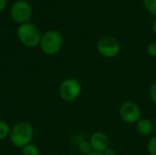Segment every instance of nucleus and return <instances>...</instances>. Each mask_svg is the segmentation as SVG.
Returning a JSON list of instances; mask_svg holds the SVG:
<instances>
[{"label":"nucleus","mask_w":156,"mask_h":155,"mask_svg":"<svg viewBox=\"0 0 156 155\" xmlns=\"http://www.w3.org/2000/svg\"><path fill=\"white\" fill-rule=\"evenodd\" d=\"M88 155H103L102 153H96V152H92L91 153H90V154Z\"/></svg>","instance_id":"aec40b11"},{"label":"nucleus","mask_w":156,"mask_h":155,"mask_svg":"<svg viewBox=\"0 0 156 155\" xmlns=\"http://www.w3.org/2000/svg\"><path fill=\"white\" fill-rule=\"evenodd\" d=\"M32 14L30 5L25 0L16 1L10 9V15L12 19L19 24L27 23Z\"/></svg>","instance_id":"0eeeda50"},{"label":"nucleus","mask_w":156,"mask_h":155,"mask_svg":"<svg viewBox=\"0 0 156 155\" xmlns=\"http://www.w3.org/2000/svg\"><path fill=\"white\" fill-rule=\"evenodd\" d=\"M122 49L120 41L112 36H104L97 42V50L101 56L106 58L117 57Z\"/></svg>","instance_id":"20e7f679"},{"label":"nucleus","mask_w":156,"mask_h":155,"mask_svg":"<svg viewBox=\"0 0 156 155\" xmlns=\"http://www.w3.org/2000/svg\"><path fill=\"white\" fill-rule=\"evenodd\" d=\"M22 155H39V149L38 147L34 144V143H28L27 145H26L25 147L22 148L21 150Z\"/></svg>","instance_id":"9d476101"},{"label":"nucleus","mask_w":156,"mask_h":155,"mask_svg":"<svg viewBox=\"0 0 156 155\" xmlns=\"http://www.w3.org/2000/svg\"><path fill=\"white\" fill-rule=\"evenodd\" d=\"M146 53L152 58H156V42H151L147 45Z\"/></svg>","instance_id":"2eb2a0df"},{"label":"nucleus","mask_w":156,"mask_h":155,"mask_svg":"<svg viewBox=\"0 0 156 155\" xmlns=\"http://www.w3.org/2000/svg\"><path fill=\"white\" fill-rule=\"evenodd\" d=\"M102 154L103 155H117V152H116V150L114 149V148H112V147H109V148H107L103 153H102Z\"/></svg>","instance_id":"f3484780"},{"label":"nucleus","mask_w":156,"mask_h":155,"mask_svg":"<svg viewBox=\"0 0 156 155\" xmlns=\"http://www.w3.org/2000/svg\"><path fill=\"white\" fill-rule=\"evenodd\" d=\"M81 90V84L78 79L68 78L60 83L58 87V94L64 101L70 102L80 97Z\"/></svg>","instance_id":"39448f33"},{"label":"nucleus","mask_w":156,"mask_h":155,"mask_svg":"<svg viewBox=\"0 0 156 155\" xmlns=\"http://www.w3.org/2000/svg\"><path fill=\"white\" fill-rule=\"evenodd\" d=\"M6 5V0H0V11L4 10Z\"/></svg>","instance_id":"a211bd4d"},{"label":"nucleus","mask_w":156,"mask_h":155,"mask_svg":"<svg viewBox=\"0 0 156 155\" xmlns=\"http://www.w3.org/2000/svg\"><path fill=\"white\" fill-rule=\"evenodd\" d=\"M154 128L156 129V118H155V120H154Z\"/></svg>","instance_id":"412c9836"},{"label":"nucleus","mask_w":156,"mask_h":155,"mask_svg":"<svg viewBox=\"0 0 156 155\" xmlns=\"http://www.w3.org/2000/svg\"><path fill=\"white\" fill-rule=\"evenodd\" d=\"M10 129L11 128L9 127L7 122L4 121H0V141H3L9 136Z\"/></svg>","instance_id":"ddd939ff"},{"label":"nucleus","mask_w":156,"mask_h":155,"mask_svg":"<svg viewBox=\"0 0 156 155\" xmlns=\"http://www.w3.org/2000/svg\"><path fill=\"white\" fill-rule=\"evenodd\" d=\"M153 31H154V33L156 35V17L155 19L154 20V23H153Z\"/></svg>","instance_id":"6ab92c4d"},{"label":"nucleus","mask_w":156,"mask_h":155,"mask_svg":"<svg viewBox=\"0 0 156 155\" xmlns=\"http://www.w3.org/2000/svg\"><path fill=\"white\" fill-rule=\"evenodd\" d=\"M149 96L151 100L156 104V80L151 85L149 89Z\"/></svg>","instance_id":"dca6fc26"},{"label":"nucleus","mask_w":156,"mask_h":155,"mask_svg":"<svg viewBox=\"0 0 156 155\" xmlns=\"http://www.w3.org/2000/svg\"><path fill=\"white\" fill-rule=\"evenodd\" d=\"M147 151L150 155H156V135L153 136L147 143Z\"/></svg>","instance_id":"4468645a"},{"label":"nucleus","mask_w":156,"mask_h":155,"mask_svg":"<svg viewBox=\"0 0 156 155\" xmlns=\"http://www.w3.org/2000/svg\"><path fill=\"white\" fill-rule=\"evenodd\" d=\"M19 41L27 48H36L39 46L41 39V33L39 29L32 23L21 24L16 31Z\"/></svg>","instance_id":"f03ea898"},{"label":"nucleus","mask_w":156,"mask_h":155,"mask_svg":"<svg viewBox=\"0 0 156 155\" xmlns=\"http://www.w3.org/2000/svg\"><path fill=\"white\" fill-rule=\"evenodd\" d=\"M78 149H79L80 153L82 155H88L93 152V150L91 148V145H90L89 141H82V142H80V144H79Z\"/></svg>","instance_id":"9b49d317"},{"label":"nucleus","mask_w":156,"mask_h":155,"mask_svg":"<svg viewBox=\"0 0 156 155\" xmlns=\"http://www.w3.org/2000/svg\"><path fill=\"white\" fill-rule=\"evenodd\" d=\"M119 114L121 119L125 123L134 124L137 123L142 118V110L136 102L127 100L121 105L119 109Z\"/></svg>","instance_id":"423d86ee"},{"label":"nucleus","mask_w":156,"mask_h":155,"mask_svg":"<svg viewBox=\"0 0 156 155\" xmlns=\"http://www.w3.org/2000/svg\"><path fill=\"white\" fill-rule=\"evenodd\" d=\"M33 136V126L29 122H16L13 127H11L8 138L15 147L22 149L28 143H31Z\"/></svg>","instance_id":"f257e3e1"},{"label":"nucleus","mask_w":156,"mask_h":155,"mask_svg":"<svg viewBox=\"0 0 156 155\" xmlns=\"http://www.w3.org/2000/svg\"><path fill=\"white\" fill-rule=\"evenodd\" d=\"M93 152L102 153L107 148L110 147V139L103 132H95L91 134L89 140Z\"/></svg>","instance_id":"6e6552de"},{"label":"nucleus","mask_w":156,"mask_h":155,"mask_svg":"<svg viewBox=\"0 0 156 155\" xmlns=\"http://www.w3.org/2000/svg\"><path fill=\"white\" fill-rule=\"evenodd\" d=\"M48 155H56V154H48Z\"/></svg>","instance_id":"4be33fe9"},{"label":"nucleus","mask_w":156,"mask_h":155,"mask_svg":"<svg viewBox=\"0 0 156 155\" xmlns=\"http://www.w3.org/2000/svg\"><path fill=\"white\" fill-rule=\"evenodd\" d=\"M154 129V122L147 118H141L136 123L137 132L144 137H147L152 134Z\"/></svg>","instance_id":"1a4fd4ad"},{"label":"nucleus","mask_w":156,"mask_h":155,"mask_svg":"<svg viewBox=\"0 0 156 155\" xmlns=\"http://www.w3.org/2000/svg\"><path fill=\"white\" fill-rule=\"evenodd\" d=\"M63 44V37L58 30H48L41 36L39 47L46 55L57 54Z\"/></svg>","instance_id":"7ed1b4c3"},{"label":"nucleus","mask_w":156,"mask_h":155,"mask_svg":"<svg viewBox=\"0 0 156 155\" xmlns=\"http://www.w3.org/2000/svg\"><path fill=\"white\" fill-rule=\"evenodd\" d=\"M143 3L146 11L156 17V0H144Z\"/></svg>","instance_id":"f8f14e48"}]
</instances>
